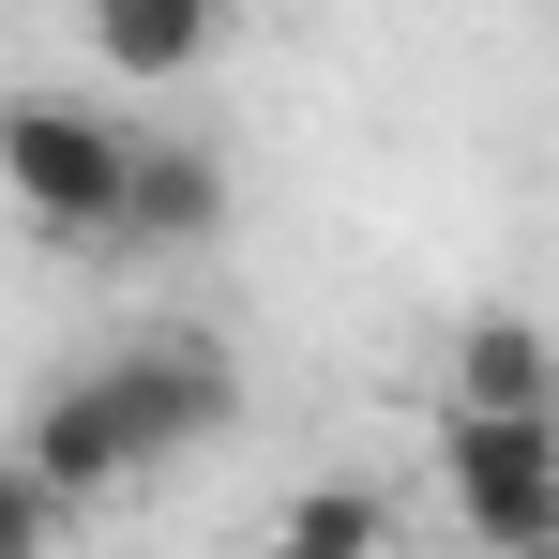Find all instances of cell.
<instances>
[{
  "mask_svg": "<svg viewBox=\"0 0 559 559\" xmlns=\"http://www.w3.org/2000/svg\"><path fill=\"white\" fill-rule=\"evenodd\" d=\"M46 545H61V499H46L31 468L0 454V559H46Z\"/></svg>",
  "mask_w": 559,
  "mask_h": 559,
  "instance_id": "cell-8",
  "label": "cell"
},
{
  "mask_svg": "<svg viewBox=\"0 0 559 559\" xmlns=\"http://www.w3.org/2000/svg\"><path fill=\"white\" fill-rule=\"evenodd\" d=\"M378 545H393V514H378L364 484H302V499L273 514V545H258V559H378Z\"/></svg>",
  "mask_w": 559,
  "mask_h": 559,
  "instance_id": "cell-7",
  "label": "cell"
},
{
  "mask_svg": "<svg viewBox=\"0 0 559 559\" xmlns=\"http://www.w3.org/2000/svg\"><path fill=\"white\" fill-rule=\"evenodd\" d=\"M212 46H227V0H92V61L136 92H182Z\"/></svg>",
  "mask_w": 559,
  "mask_h": 559,
  "instance_id": "cell-5",
  "label": "cell"
},
{
  "mask_svg": "<svg viewBox=\"0 0 559 559\" xmlns=\"http://www.w3.org/2000/svg\"><path fill=\"white\" fill-rule=\"evenodd\" d=\"M121 121L106 106H61V92H15L0 106V197L46 227V242H106L121 227Z\"/></svg>",
  "mask_w": 559,
  "mask_h": 559,
  "instance_id": "cell-1",
  "label": "cell"
},
{
  "mask_svg": "<svg viewBox=\"0 0 559 559\" xmlns=\"http://www.w3.org/2000/svg\"><path fill=\"white\" fill-rule=\"evenodd\" d=\"M454 408H545V333H530L514 302L454 333Z\"/></svg>",
  "mask_w": 559,
  "mask_h": 559,
  "instance_id": "cell-6",
  "label": "cell"
},
{
  "mask_svg": "<svg viewBox=\"0 0 559 559\" xmlns=\"http://www.w3.org/2000/svg\"><path fill=\"white\" fill-rule=\"evenodd\" d=\"M227 227V167L197 152V136H136L121 152V227L106 242H212Z\"/></svg>",
  "mask_w": 559,
  "mask_h": 559,
  "instance_id": "cell-4",
  "label": "cell"
},
{
  "mask_svg": "<svg viewBox=\"0 0 559 559\" xmlns=\"http://www.w3.org/2000/svg\"><path fill=\"white\" fill-rule=\"evenodd\" d=\"M439 468H454L468 530L499 559H545V530H559V424L545 408H439Z\"/></svg>",
  "mask_w": 559,
  "mask_h": 559,
  "instance_id": "cell-3",
  "label": "cell"
},
{
  "mask_svg": "<svg viewBox=\"0 0 559 559\" xmlns=\"http://www.w3.org/2000/svg\"><path fill=\"white\" fill-rule=\"evenodd\" d=\"M92 393H106V424H121L136 468H167V454H197V439L242 424V364H227L212 333H136V348L92 364Z\"/></svg>",
  "mask_w": 559,
  "mask_h": 559,
  "instance_id": "cell-2",
  "label": "cell"
}]
</instances>
